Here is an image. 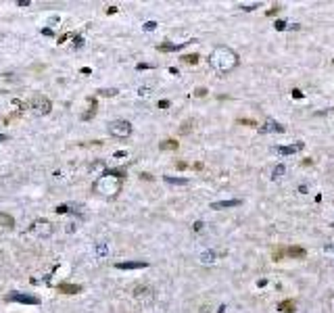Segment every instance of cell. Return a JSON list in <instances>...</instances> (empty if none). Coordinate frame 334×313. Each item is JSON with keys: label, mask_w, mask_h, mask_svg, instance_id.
<instances>
[{"label": "cell", "mask_w": 334, "mask_h": 313, "mask_svg": "<svg viewBox=\"0 0 334 313\" xmlns=\"http://www.w3.org/2000/svg\"><path fill=\"white\" fill-rule=\"evenodd\" d=\"M209 65L217 73H230L238 67V55L230 46H215L209 55Z\"/></svg>", "instance_id": "6da1fadb"}, {"label": "cell", "mask_w": 334, "mask_h": 313, "mask_svg": "<svg viewBox=\"0 0 334 313\" xmlns=\"http://www.w3.org/2000/svg\"><path fill=\"white\" fill-rule=\"evenodd\" d=\"M92 190L96 194L104 197V199H115L121 192V180L115 178V176H109V173H104V176H100L92 184Z\"/></svg>", "instance_id": "7a4b0ae2"}, {"label": "cell", "mask_w": 334, "mask_h": 313, "mask_svg": "<svg viewBox=\"0 0 334 313\" xmlns=\"http://www.w3.org/2000/svg\"><path fill=\"white\" fill-rule=\"evenodd\" d=\"M109 134L117 140H126V138L132 136V124L128 119H115L109 124Z\"/></svg>", "instance_id": "3957f363"}, {"label": "cell", "mask_w": 334, "mask_h": 313, "mask_svg": "<svg viewBox=\"0 0 334 313\" xmlns=\"http://www.w3.org/2000/svg\"><path fill=\"white\" fill-rule=\"evenodd\" d=\"M29 109H31V113L33 115H38V117H44V115H48L50 113V109H52V102L44 96V94H36L31 100H29Z\"/></svg>", "instance_id": "277c9868"}, {"label": "cell", "mask_w": 334, "mask_h": 313, "mask_svg": "<svg viewBox=\"0 0 334 313\" xmlns=\"http://www.w3.org/2000/svg\"><path fill=\"white\" fill-rule=\"evenodd\" d=\"M52 223L46 221V219H33L31 225L27 228V234H33V236H38V238H48L52 234Z\"/></svg>", "instance_id": "5b68a950"}, {"label": "cell", "mask_w": 334, "mask_h": 313, "mask_svg": "<svg viewBox=\"0 0 334 313\" xmlns=\"http://www.w3.org/2000/svg\"><path fill=\"white\" fill-rule=\"evenodd\" d=\"M9 303H23V305H40V299L33 297V294H25V292H11L7 294Z\"/></svg>", "instance_id": "8992f818"}, {"label": "cell", "mask_w": 334, "mask_h": 313, "mask_svg": "<svg viewBox=\"0 0 334 313\" xmlns=\"http://www.w3.org/2000/svg\"><path fill=\"white\" fill-rule=\"evenodd\" d=\"M134 299H138L142 305H151L155 301V292L151 286H136L134 288Z\"/></svg>", "instance_id": "52a82bcc"}, {"label": "cell", "mask_w": 334, "mask_h": 313, "mask_svg": "<svg viewBox=\"0 0 334 313\" xmlns=\"http://www.w3.org/2000/svg\"><path fill=\"white\" fill-rule=\"evenodd\" d=\"M305 148V142H294V144H288V146H274V152L276 154H282V156H288V154H296Z\"/></svg>", "instance_id": "ba28073f"}, {"label": "cell", "mask_w": 334, "mask_h": 313, "mask_svg": "<svg viewBox=\"0 0 334 313\" xmlns=\"http://www.w3.org/2000/svg\"><path fill=\"white\" fill-rule=\"evenodd\" d=\"M259 132L261 134H270V132H276V134H282L284 132V126H280L278 121H274V119H268L266 124H263L261 128H259Z\"/></svg>", "instance_id": "9c48e42d"}, {"label": "cell", "mask_w": 334, "mask_h": 313, "mask_svg": "<svg viewBox=\"0 0 334 313\" xmlns=\"http://www.w3.org/2000/svg\"><path fill=\"white\" fill-rule=\"evenodd\" d=\"M117 269H144L149 267L146 261H121V263H115Z\"/></svg>", "instance_id": "30bf717a"}, {"label": "cell", "mask_w": 334, "mask_h": 313, "mask_svg": "<svg viewBox=\"0 0 334 313\" xmlns=\"http://www.w3.org/2000/svg\"><path fill=\"white\" fill-rule=\"evenodd\" d=\"M240 201L238 199H230V201H217V203H211V209L213 211H221V209H230V207H238Z\"/></svg>", "instance_id": "8fae6325"}, {"label": "cell", "mask_w": 334, "mask_h": 313, "mask_svg": "<svg viewBox=\"0 0 334 313\" xmlns=\"http://www.w3.org/2000/svg\"><path fill=\"white\" fill-rule=\"evenodd\" d=\"M13 225H15L13 215H9V213H0V232H9V230H13Z\"/></svg>", "instance_id": "7c38bea8"}, {"label": "cell", "mask_w": 334, "mask_h": 313, "mask_svg": "<svg viewBox=\"0 0 334 313\" xmlns=\"http://www.w3.org/2000/svg\"><path fill=\"white\" fill-rule=\"evenodd\" d=\"M199 261H201L203 265H211V263H215V261H217V253L215 251H203L201 257H199Z\"/></svg>", "instance_id": "4fadbf2b"}, {"label": "cell", "mask_w": 334, "mask_h": 313, "mask_svg": "<svg viewBox=\"0 0 334 313\" xmlns=\"http://www.w3.org/2000/svg\"><path fill=\"white\" fill-rule=\"evenodd\" d=\"M104 169H107V165H104V161H100V159L88 165V173H90V176H100Z\"/></svg>", "instance_id": "5bb4252c"}, {"label": "cell", "mask_w": 334, "mask_h": 313, "mask_svg": "<svg viewBox=\"0 0 334 313\" xmlns=\"http://www.w3.org/2000/svg\"><path fill=\"white\" fill-rule=\"evenodd\" d=\"M61 292H65V294H78V292H82V286L80 284H69V282H63V284H59L57 286Z\"/></svg>", "instance_id": "9a60e30c"}, {"label": "cell", "mask_w": 334, "mask_h": 313, "mask_svg": "<svg viewBox=\"0 0 334 313\" xmlns=\"http://www.w3.org/2000/svg\"><path fill=\"white\" fill-rule=\"evenodd\" d=\"M192 42H197V40L180 42V44H159V50H161V52H175V50H180V48H184L186 44H192Z\"/></svg>", "instance_id": "2e32d148"}, {"label": "cell", "mask_w": 334, "mask_h": 313, "mask_svg": "<svg viewBox=\"0 0 334 313\" xmlns=\"http://www.w3.org/2000/svg\"><path fill=\"white\" fill-rule=\"evenodd\" d=\"M284 253H286L288 257H292V259H303V257H305V249H303V247H288Z\"/></svg>", "instance_id": "e0dca14e"}, {"label": "cell", "mask_w": 334, "mask_h": 313, "mask_svg": "<svg viewBox=\"0 0 334 313\" xmlns=\"http://www.w3.org/2000/svg\"><path fill=\"white\" fill-rule=\"evenodd\" d=\"M57 213H71V215H78V217L84 215L82 211H78V209L71 207V205H59V207H57Z\"/></svg>", "instance_id": "ac0fdd59"}, {"label": "cell", "mask_w": 334, "mask_h": 313, "mask_svg": "<svg viewBox=\"0 0 334 313\" xmlns=\"http://www.w3.org/2000/svg\"><path fill=\"white\" fill-rule=\"evenodd\" d=\"M163 180H165V184H169V186H186V184H188V178H171V176H165Z\"/></svg>", "instance_id": "d6986e66"}, {"label": "cell", "mask_w": 334, "mask_h": 313, "mask_svg": "<svg viewBox=\"0 0 334 313\" xmlns=\"http://www.w3.org/2000/svg\"><path fill=\"white\" fill-rule=\"evenodd\" d=\"M94 251H96V257H100V259H102V257H107V255H109L107 242H96V249H94Z\"/></svg>", "instance_id": "ffe728a7"}, {"label": "cell", "mask_w": 334, "mask_h": 313, "mask_svg": "<svg viewBox=\"0 0 334 313\" xmlns=\"http://www.w3.org/2000/svg\"><path fill=\"white\" fill-rule=\"evenodd\" d=\"M284 173H286V167H284V165H276V167L272 169V176H270V178H272V180H280V178L284 176Z\"/></svg>", "instance_id": "44dd1931"}, {"label": "cell", "mask_w": 334, "mask_h": 313, "mask_svg": "<svg viewBox=\"0 0 334 313\" xmlns=\"http://www.w3.org/2000/svg\"><path fill=\"white\" fill-rule=\"evenodd\" d=\"M294 307H296V305H294V301H282V303L278 305V309L282 311V313H292V311H294Z\"/></svg>", "instance_id": "7402d4cb"}, {"label": "cell", "mask_w": 334, "mask_h": 313, "mask_svg": "<svg viewBox=\"0 0 334 313\" xmlns=\"http://www.w3.org/2000/svg\"><path fill=\"white\" fill-rule=\"evenodd\" d=\"M178 142H175V140H163L161 144H159V148L161 150H178Z\"/></svg>", "instance_id": "603a6c76"}, {"label": "cell", "mask_w": 334, "mask_h": 313, "mask_svg": "<svg viewBox=\"0 0 334 313\" xmlns=\"http://www.w3.org/2000/svg\"><path fill=\"white\" fill-rule=\"evenodd\" d=\"M94 113H96V100L94 98H90V111H88V113H84V121H88V119H92L94 117Z\"/></svg>", "instance_id": "cb8c5ba5"}, {"label": "cell", "mask_w": 334, "mask_h": 313, "mask_svg": "<svg viewBox=\"0 0 334 313\" xmlns=\"http://www.w3.org/2000/svg\"><path fill=\"white\" fill-rule=\"evenodd\" d=\"M182 63H186V65H197V63H199V55H184V57H182Z\"/></svg>", "instance_id": "d4e9b609"}, {"label": "cell", "mask_w": 334, "mask_h": 313, "mask_svg": "<svg viewBox=\"0 0 334 313\" xmlns=\"http://www.w3.org/2000/svg\"><path fill=\"white\" fill-rule=\"evenodd\" d=\"M117 88H102V90H98V94L100 96H117Z\"/></svg>", "instance_id": "484cf974"}, {"label": "cell", "mask_w": 334, "mask_h": 313, "mask_svg": "<svg viewBox=\"0 0 334 313\" xmlns=\"http://www.w3.org/2000/svg\"><path fill=\"white\" fill-rule=\"evenodd\" d=\"M257 7H261V3H255V5H238L236 9H240V11H255Z\"/></svg>", "instance_id": "4316f807"}, {"label": "cell", "mask_w": 334, "mask_h": 313, "mask_svg": "<svg viewBox=\"0 0 334 313\" xmlns=\"http://www.w3.org/2000/svg\"><path fill=\"white\" fill-rule=\"evenodd\" d=\"M151 92H153V88H149V86H142V88H138V94H140V96H151Z\"/></svg>", "instance_id": "83f0119b"}, {"label": "cell", "mask_w": 334, "mask_h": 313, "mask_svg": "<svg viewBox=\"0 0 334 313\" xmlns=\"http://www.w3.org/2000/svg\"><path fill=\"white\" fill-rule=\"evenodd\" d=\"M153 29H157V21H146L144 23V31H153Z\"/></svg>", "instance_id": "f1b7e54d"}, {"label": "cell", "mask_w": 334, "mask_h": 313, "mask_svg": "<svg viewBox=\"0 0 334 313\" xmlns=\"http://www.w3.org/2000/svg\"><path fill=\"white\" fill-rule=\"evenodd\" d=\"M84 46V38L82 36H76L73 38V48H82Z\"/></svg>", "instance_id": "f546056e"}, {"label": "cell", "mask_w": 334, "mask_h": 313, "mask_svg": "<svg viewBox=\"0 0 334 313\" xmlns=\"http://www.w3.org/2000/svg\"><path fill=\"white\" fill-rule=\"evenodd\" d=\"M274 27H276V29H278V31H282V29H286V27H288V25H286V23H284V21H276V23H274Z\"/></svg>", "instance_id": "4dcf8cb0"}, {"label": "cell", "mask_w": 334, "mask_h": 313, "mask_svg": "<svg viewBox=\"0 0 334 313\" xmlns=\"http://www.w3.org/2000/svg\"><path fill=\"white\" fill-rule=\"evenodd\" d=\"M328 309L334 313V292L330 294V297H328Z\"/></svg>", "instance_id": "1f68e13d"}, {"label": "cell", "mask_w": 334, "mask_h": 313, "mask_svg": "<svg viewBox=\"0 0 334 313\" xmlns=\"http://www.w3.org/2000/svg\"><path fill=\"white\" fill-rule=\"evenodd\" d=\"M324 115H326V117H328V119H330V124H332V126H334V109H330V111H326V113H324Z\"/></svg>", "instance_id": "d6a6232c"}, {"label": "cell", "mask_w": 334, "mask_h": 313, "mask_svg": "<svg viewBox=\"0 0 334 313\" xmlns=\"http://www.w3.org/2000/svg\"><path fill=\"white\" fill-rule=\"evenodd\" d=\"M203 228H205L203 221H195V232H203Z\"/></svg>", "instance_id": "836d02e7"}, {"label": "cell", "mask_w": 334, "mask_h": 313, "mask_svg": "<svg viewBox=\"0 0 334 313\" xmlns=\"http://www.w3.org/2000/svg\"><path fill=\"white\" fill-rule=\"evenodd\" d=\"M42 33H44V36H50V38L55 36V31H52V29H48V27H44V29H42Z\"/></svg>", "instance_id": "e575fe53"}, {"label": "cell", "mask_w": 334, "mask_h": 313, "mask_svg": "<svg viewBox=\"0 0 334 313\" xmlns=\"http://www.w3.org/2000/svg\"><path fill=\"white\" fill-rule=\"evenodd\" d=\"M17 5H19V7H29L31 3H29V0H17Z\"/></svg>", "instance_id": "d590c367"}, {"label": "cell", "mask_w": 334, "mask_h": 313, "mask_svg": "<svg viewBox=\"0 0 334 313\" xmlns=\"http://www.w3.org/2000/svg\"><path fill=\"white\" fill-rule=\"evenodd\" d=\"M169 107V100H161L159 102V109H167Z\"/></svg>", "instance_id": "8d00e7d4"}, {"label": "cell", "mask_w": 334, "mask_h": 313, "mask_svg": "<svg viewBox=\"0 0 334 313\" xmlns=\"http://www.w3.org/2000/svg\"><path fill=\"white\" fill-rule=\"evenodd\" d=\"M292 96L294 98H303V92L301 90H292Z\"/></svg>", "instance_id": "74e56055"}, {"label": "cell", "mask_w": 334, "mask_h": 313, "mask_svg": "<svg viewBox=\"0 0 334 313\" xmlns=\"http://www.w3.org/2000/svg\"><path fill=\"white\" fill-rule=\"evenodd\" d=\"M180 132H182V134H186V132H190V124H184V126L180 128Z\"/></svg>", "instance_id": "f35d334b"}, {"label": "cell", "mask_w": 334, "mask_h": 313, "mask_svg": "<svg viewBox=\"0 0 334 313\" xmlns=\"http://www.w3.org/2000/svg\"><path fill=\"white\" fill-rule=\"evenodd\" d=\"M138 69H153V65H149V63H140Z\"/></svg>", "instance_id": "ab89813d"}, {"label": "cell", "mask_w": 334, "mask_h": 313, "mask_svg": "<svg viewBox=\"0 0 334 313\" xmlns=\"http://www.w3.org/2000/svg\"><path fill=\"white\" fill-rule=\"evenodd\" d=\"M278 11H280V7H274V9H270V11H268V15H276Z\"/></svg>", "instance_id": "60d3db41"}, {"label": "cell", "mask_w": 334, "mask_h": 313, "mask_svg": "<svg viewBox=\"0 0 334 313\" xmlns=\"http://www.w3.org/2000/svg\"><path fill=\"white\" fill-rule=\"evenodd\" d=\"M205 94H207V90H203V88L197 90V96H205Z\"/></svg>", "instance_id": "b9f144b4"}, {"label": "cell", "mask_w": 334, "mask_h": 313, "mask_svg": "<svg viewBox=\"0 0 334 313\" xmlns=\"http://www.w3.org/2000/svg\"><path fill=\"white\" fill-rule=\"evenodd\" d=\"M5 140H9V136L7 134H0V142H5Z\"/></svg>", "instance_id": "7bdbcfd3"}, {"label": "cell", "mask_w": 334, "mask_h": 313, "mask_svg": "<svg viewBox=\"0 0 334 313\" xmlns=\"http://www.w3.org/2000/svg\"><path fill=\"white\" fill-rule=\"evenodd\" d=\"M109 15H113V13H117V7H109V11H107Z\"/></svg>", "instance_id": "ee69618b"}]
</instances>
